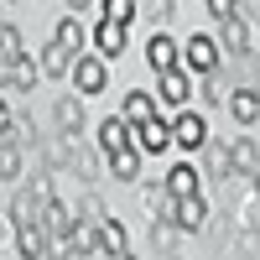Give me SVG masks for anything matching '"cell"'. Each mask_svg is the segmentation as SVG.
Returning a JSON list of instances; mask_svg holds the SVG:
<instances>
[{
	"label": "cell",
	"mask_w": 260,
	"mask_h": 260,
	"mask_svg": "<svg viewBox=\"0 0 260 260\" xmlns=\"http://www.w3.org/2000/svg\"><path fill=\"white\" fill-rule=\"evenodd\" d=\"M187 68L203 73V78H213V73H219V47H213L208 37H192L187 42Z\"/></svg>",
	"instance_id": "obj_1"
},
{
	"label": "cell",
	"mask_w": 260,
	"mask_h": 260,
	"mask_svg": "<svg viewBox=\"0 0 260 260\" xmlns=\"http://www.w3.org/2000/svg\"><path fill=\"white\" fill-rule=\"evenodd\" d=\"M172 146L203 151V146H208V130H203V115H182L177 125H172Z\"/></svg>",
	"instance_id": "obj_2"
},
{
	"label": "cell",
	"mask_w": 260,
	"mask_h": 260,
	"mask_svg": "<svg viewBox=\"0 0 260 260\" xmlns=\"http://www.w3.org/2000/svg\"><path fill=\"white\" fill-rule=\"evenodd\" d=\"M68 73H73V83H78V94H99V89H104V62H99V57H78Z\"/></svg>",
	"instance_id": "obj_3"
},
{
	"label": "cell",
	"mask_w": 260,
	"mask_h": 260,
	"mask_svg": "<svg viewBox=\"0 0 260 260\" xmlns=\"http://www.w3.org/2000/svg\"><path fill=\"white\" fill-rule=\"evenodd\" d=\"M203 219H208L203 198H172V224L177 229H203Z\"/></svg>",
	"instance_id": "obj_4"
},
{
	"label": "cell",
	"mask_w": 260,
	"mask_h": 260,
	"mask_svg": "<svg viewBox=\"0 0 260 260\" xmlns=\"http://www.w3.org/2000/svg\"><path fill=\"white\" fill-rule=\"evenodd\" d=\"M99 146L110 151V156H115V151H130V146H136V130H130L125 120H104L99 125Z\"/></svg>",
	"instance_id": "obj_5"
},
{
	"label": "cell",
	"mask_w": 260,
	"mask_h": 260,
	"mask_svg": "<svg viewBox=\"0 0 260 260\" xmlns=\"http://www.w3.org/2000/svg\"><path fill=\"white\" fill-rule=\"evenodd\" d=\"M42 234H47V240H62V234H73V213L62 208V203H52V198H47V208H42Z\"/></svg>",
	"instance_id": "obj_6"
},
{
	"label": "cell",
	"mask_w": 260,
	"mask_h": 260,
	"mask_svg": "<svg viewBox=\"0 0 260 260\" xmlns=\"http://www.w3.org/2000/svg\"><path fill=\"white\" fill-rule=\"evenodd\" d=\"M136 146H141V151H167V146H172V125H167V120H146V125L136 130Z\"/></svg>",
	"instance_id": "obj_7"
},
{
	"label": "cell",
	"mask_w": 260,
	"mask_h": 260,
	"mask_svg": "<svg viewBox=\"0 0 260 260\" xmlns=\"http://www.w3.org/2000/svg\"><path fill=\"white\" fill-rule=\"evenodd\" d=\"M167 198H198V172H192V167H172Z\"/></svg>",
	"instance_id": "obj_8"
},
{
	"label": "cell",
	"mask_w": 260,
	"mask_h": 260,
	"mask_svg": "<svg viewBox=\"0 0 260 260\" xmlns=\"http://www.w3.org/2000/svg\"><path fill=\"white\" fill-rule=\"evenodd\" d=\"M146 57H151V68H156V73H172V68H177V47H172V37H151Z\"/></svg>",
	"instance_id": "obj_9"
},
{
	"label": "cell",
	"mask_w": 260,
	"mask_h": 260,
	"mask_svg": "<svg viewBox=\"0 0 260 260\" xmlns=\"http://www.w3.org/2000/svg\"><path fill=\"white\" fill-rule=\"evenodd\" d=\"M37 208H47V192H21V198H16V229H31L37 224Z\"/></svg>",
	"instance_id": "obj_10"
},
{
	"label": "cell",
	"mask_w": 260,
	"mask_h": 260,
	"mask_svg": "<svg viewBox=\"0 0 260 260\" xmlns=\"http://www.w3.org/2000/svg\"><path fill=\"white\" fill-rule=\"evenodd\" d=\"M146 120H156V99H151V94H130V99H125V125L136 130V125H146Z\"/></svg>",
	"instance_id": "obj_11"
},
{
	"label": "cell",
	"mask_w": 260,
	"mask_h": 260,
	"mask_svg": "<svg viewBox=\"0 0 260 260\" xmlns=\"http://www.w3.org/2000/svg\"><path fill=\"white\" fill-rule=\"evenodd\" d=\"M16 250L26 255V260L47 255V234H42V224H31V229H16Z\"/></svg>",
	"instance_id": "obj_12"
},
{
	"label": "cell",
	"mask_w": 260,
	"mask_h": 260,
	"mask_svg": "<svg viewBox=\"0 0 260 260\" xmlns=\"http://www.w3.org/2000/svg\"><path fill=\"white\" fill-rule=\"evenodd\" d=\"M94 240L110 250V255H125V224H115V219H104V224H94Z\"/></svg>",
	"instance_id": "obj_13"
},
{
	"label": "cell",
	"mask_w": 260,
	"mask_h": 260,
	"mask_svg": "<svg viewBox=\"0 0 260 260\" xmlns=\"http://www.w3.org/2000/svg\"><path fill=\"white\" fill-rule=\"evenodd\" d=\"M255 99H260L255 89H240V94L229 99V110H234V120H240V125H255V115H260V104H255Z\"/></svg>",
	"instance_id": "obj_14"
},
{
	"label": "cell",
	"mask_w": 260,
	"mask_h": 260,
	"mask_svg": "<svg viewBox=\"0 0 260 260\" xmlns=\"http://www.w3.org/2000/svg\"><path fill=\"white\" fill-rule=\"evenodd\" d=\"M110 172H115V177H125V182H136V172H141V151H136V146H130V151H115V156H110Z\"/></svg>",
	"instance_id": "obj_15"
},
{
	"label": "cell",
	"mask_w": 260,
	"mask_h": 260,
	"mask_svg": "<svg viewBox=\"0 0 260 260\" xmlns=\"http://www.w3.org/2000/svg\"><path fill=\"white\" fill-rule=\"evenodd\" d=\"M57 47L68 52V57H73V52L83 47V26H78V16H68V21H62V26H57Z\"/></svg>",
	"instance_id": "obj_16"
},
{
	"label": "cell",
	"mask_w": 260,
	"mask_h": 260,
	"mask_svg": "<svg viewBox=\"0 0 260 260\" xmlns=\"http://www.w3.org/2000/svg\"><path fill=\"white\" fill-rule=\"evenodd\" d=\"M229 161H234V172H240L245 182H255V141H240V146H234V156H229Z\"/></svg>",
	"instance_id": "obj_17"
},
{
	"label": "cell",
	"mask_w": 260,
	"mask_h": 260,
	"mask_svg": "<svg viewBox=\"0 0 260 260\" xmlns=\"http://www.w3.org/2000/svg\"><path fill=\"white\" fill-rule=\"evenodd\" d=\"M125 47V26H115V21H104V26H99V52L104 57H115Z\"/></svg>",
	"instance_id": "obj_18"
},
{
	"label": "cell",
	"mask_w": 260,
	"mask_h": 260,
	"mask_svg": "<svg viewBox=\"0 0 260 260\" xmlns=\"http://www.w3.org/2000/svg\"><path fill=\"white\" fill-rule=\"evenodd\" d=\"M224 42H229L234 52H250V26H245L240 16H234V21H224Z\"/></svg>",
	"instance_id": "obj_19"
},
{
	"label": "cell",
	"mask_w": 260,
	"mask_h": 260,
	"mask_svg": "<svg viewBox=\"0 0 260 260\" xmlns=\"http://www.w3.org/2000/svg\"><path fill=\"white\" fill-rule=\"evenodd\" d=\"M68 68H73V57H68V52H62L57 42H52V47L42 52V73H52V78H57V73H68Z\"/></svg>",
	"instance_id": "obj_20"
},
{
	"label": "cell",
	"mask_w": 260,
	"mask_h": 260,
	"mask_svg": "<svg viewBox=\"0 0 260 260\" xmlns=\"http://www.w3.org/2000/svg\"><path fill=\"white\" fill-rule=\"evenodd\" d=\"M57 125H62V136H78V125H83V110H78L73 99H62V104H57Z\"/></svg>",
	"instance_id": "obj_21"
},
{
	"label": "cell",
	"mask_w": 260,
	"mask_h": 260,
	"mask_svg": "<svg viewBox=\"0 0 260 260\" xmlns=\"http://www.w3.org/2000/svg\"><path fill=\"white\" fill-rule=\"evenodd\" d=\"M161 94H167V104H182L187 99V78L172 68V73H161Z\"/></svg>",
	"instance_id": "obj_22"
},
{
	"label": "cell",
	"mask_w": 260,
	"mask_h": 260,
	"mask_svg": "<svg viewBox=\"0 0 260 260\" xmlns=\"http://www.w3.org/2000/svg\"><path fill=\"white\" fill-rule=\"evenodd\" d=\"M16 172H21V151H16L11 141H0V182H11Z\"/></svg>",
	"instance_id": "obj_23"
},
{
	"label": "cell",
	"mask_w": 260,
	"mask_h": 260,
	"mask_svg": "<svg viewBox=\"0 0 260 260\" xmlns=\"http://www.w3.org/2000/svg\"><path fill=\"white\" fill-rule=\"evenodd\" d=\"M11 83H16V89H31V83H37V68H31L26 57H16V62H11Z\"/></svg>",
	"instance_id": "obj_24"
},
{
	"label": "cell",
	"mask_w": 260,
	"mask_h": 260,
	"mask_svg": "<svg viewBox=\"0 0 260 260\" xmlns=\"http://www.w3.org/2000/svg\"><path fill=\"white\" fill-rule=\"evenodd\" d=\"M130 16H136V6H130V0H104V21H115V26H125Z\"/></svg>",
	"instance_id": "obj_25"
},
{
	"label": "cell",
	"mask_w": 260,
	"mask_h": 260,
	"mask_svg": "<svg viewBox=\"0 0 260 260\" xmlns=\"http://www.w3.org/2000/svg\"><path fill=\"white\" fill-rule=\"evenodd\" d=\"M0 57H21V37L11 26H0Z\"/></svg>",
	"instance_id": "obj_26"
},
{
	"label": "cell",
	"mask_w": 260,
	"mask_h": 260,
	"mask_svg": "<svg viewBox=\"0 0 260 260\" xmlns=\"http://www.w3.org/2000/svg\"><path fill=\"white\" fill-rule=\"evenodd\" d=\"M208 16H219V21H234V16H240V6H234V0H208Z\"/></svg>",
	"instance_id": "obj_27"
},
{
	"label": "cell",
	"mask_w": 260,
	"mask_h": 260,
	"mask_svg": "<svg viewBox=\"0 0 260 260\" xmlns=\"http://www.w3.org/2000/svg\"><path fill=\"white\" fill-rule=\"evenodd\" d=\"M47 255L52 260H73V240H68V234H62V240H47Z\"/></svg>",
	"instance_id": "obj_28"
},
{
	"label": "cell",
	"mask_w": 260,
	"mask_h": 260,
	"mask_svg": "<svg viewBox=\"0 0 260 260\" xmlns=\"http://www.w3.org/2000/svg\"><path fill=\"white\" fill-rule=\"evenodd\" d=\"M11 62L16 57H0V83H11Z\"/></svg>",
	"instance_id": "obj_29"
},
{
	"label": "cell",
	"mask_w": 260,
	"mask_h": 260,
	"mask_svg": "<svg viewBox=\"0 0 260 260\" xmlns=\"http://www.w3.org/2000/svg\"><path fill=\"white\" fill-rule=\"evenodd\" d=\"M11 125V110H6V104H0V130H6Z\"/></svg>",
	"instance_id": "obj_30"
},
{
	"label": "cell",
	"mask_w": 260,
	"mask_h": 260,
	"mask_svg": "<svg viewBox=\"0 0 260 260\" xmlns=\"http://www.w3.org/2000/svg\"><path fill=\"white\" fill-rule=\"evenodd\" d=\"M115 260H136V255H130V250H125V255H115Z\"/></svg>",
	"instance_id": "obj_31"
}]
</instances>
